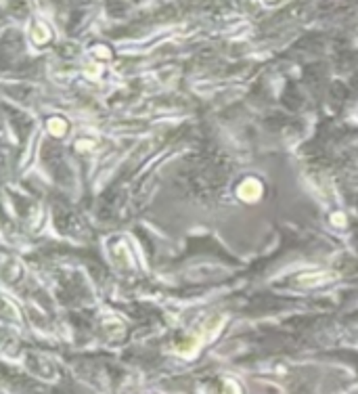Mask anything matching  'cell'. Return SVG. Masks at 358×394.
Wrapping results in <instances>:
<instances>
[{"mask_svg": "<svg viewBox=\"0 0 358 394\" xmlns=\"http://www.w3.org/2000/svg\"><path fill=\"white\" fill-rule=\"evenodd\" d=\"M237 195L241 197L243 201L254 203V201H258L260 197H262V182H260L258 178H245L241 185H239Z\"/></svg>", "mask_w": 358, "mask_h": 394, "instance_id": "obj_1", "label": "cell"}, {"mask_svg": "<svg viewBox=\"0 0 358 394\" xmlns=\"http://www.w3.org/2000/svg\"><path fill=\"white\" fill-rule=\"evenodd\" d=\"M51 38H53L51 27H48L44 21H36L34 27H32V40L36 42V44H46Z\"/></svg>", "mask_w": 358, "mask_h": 394, "instance_id": "obj_2", "label": "cell"}, {"mask_svg": "<svg viewBox=\"0 0 358 394\" xmlns=\"http://www.w3.org/2000/svg\"><path fill=\"white\" fill-rule=\"evenodd\" d=\"M48 130H51L53 137L61 138L67 132V122H65V119H61V118H51V119H48Z\"/></svg>", "mask_w": 358, "mask_h": 394, "instance_id": "obj_3", "label": "cell"}]
</instances>
